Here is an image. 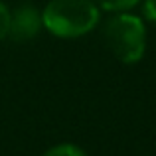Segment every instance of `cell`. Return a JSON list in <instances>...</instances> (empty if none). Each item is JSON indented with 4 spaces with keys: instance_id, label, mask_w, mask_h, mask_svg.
<instances>
[{
    "instance_id": "obj_1",
    "label": "cell",
    "mask_w": 156,
    "mask_h": 156,
    "mask_svg": "<svg viewBox=\"0 0 156 156\" xmlns=\"http://www.w3.org/2000/svg\"><path fill=\"white\" fill-rule=\"evenodd\" d=\"M99 22V6L93 0H50L42 12V24L59 38H77Z\"/></svg>"
},
{
    "instance_id": "obj_2",
    "label": "cell",
    "mask_w": 156,
    "mask_h": 156,
    "mask_svg": "<svg viewBox=\"0 0 156 156\" xmlns=\"http://www.w3.org/2000/svg\"><path fill=\"white\" fill-rule=\"evenodd\" d=\"M105 40L111 51L122 63H136L144 55L146 30L138 16L119 12L107 22Z\"/></svg>"
},
{
    "instance_id": "obj_3",
    "label": "cell",
    "mask_w": 156,
    "mask_h": 156,
    "mask_svg": "<svg viewBox=\"0 0 156 156\" xmlns=\"http://www.w3.org/2000/svg\"><path fill=\"white\" fill-rule=\"evenodd\" d=\"M42 12L32 4L16 8L14 14H10V38L14 42H28L32 40L42 28Z\"/></svg>"
},
{
    "instance_id": "obj_4",
    "label": "cell",
    "mask_w": 156,
    "mask_h": 156,
    "mask_svg": "<svg viewBox=\"0 0 156 156\" xmlns=\"http://www.w3.org/2000/svg\"><path fill=\"white\" fill-rule=\"evenodd\" d=\"M140 0H95V4H99L101 8L109 12H126L130 8H134Z\"/></svg>"
},
{
    "instance_id": "obj_5",
    "label": "cell",
    "mask_w": 156,
    "mask_h": 156,
    "mask_svg": "<svg viewBox=\"0 0 156 156\" xmlns=\"http://www.w3.org/2000/svg\"><path fill=\"white\" fill-rule=\"evenodd\" d=\"M44 156H87V154L75 144H57L50 148Z\"/></svg>"
},
{
    "instance_id": "obj_6",
    "label": "cell",
    "mask_w": 156,
    "mask_h": 156,
    "mask_svg": "<svg viewBox=\"0 0 156 156\" xmlns=\"http://www.w3.org/2000/svg\"><path fill=\"white\" fill-rule=\"evenodd\" d=\"M10 34V10L0 2V40Z\"/></svg>"
},
{
    "instance_id": "obj_7",
    "label": "cell",
    "mask_w": 156,
    "mask_h": 156,
    "mask_svg": "<svg viewBox=\"0 0 156 156\" xmlns=\"http://www.w3.org/2000/svg\"><path fill=\"white\" fill-rule=\"evenodd\" d=\"M144 16L156 22V0H144Z\"/></svg>"
}]
</instances>
